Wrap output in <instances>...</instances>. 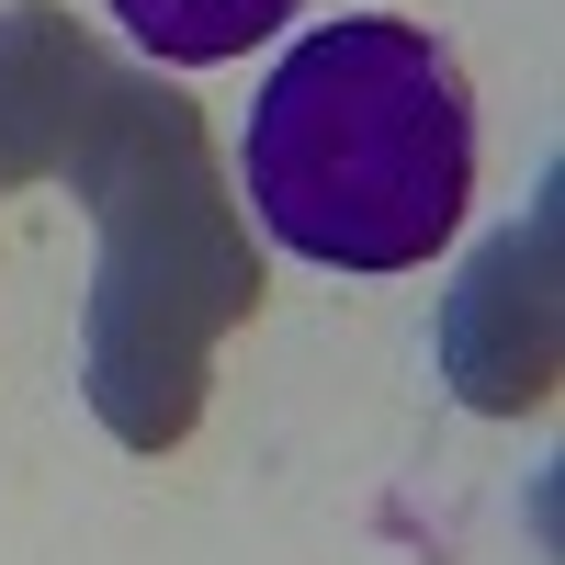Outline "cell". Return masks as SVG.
<instances>
[{"label":"cell","mask_w":565,"mask_h":565,"mask_svg":"<svg viewBox=\"0 0 565 565\" xmlns=\"http://www.w3.org/2000/svg\"><path fill=\"white\" fill-rule=\"evenodd\" d=\"M57 181L103 226V271H90V418L125 452H170L204 418L215 340L260 306V249H249L238 193L215 170L204 103L170 90L159 68L114 57Z\"/></svg>","instance_id":"cell-1"},{"label":"cell","mask_w":565,"mask_h":565,"mask_svg":"<svg viewBox=\"0 0 565 565\" xmlns=\"http://www.w3.org/2000/svg\"><path fill=\"white\" fill-rule=\"evenodd\" d=\"M476 193V103L430 23L351 12L271 68L249 114V204L295 260L418 271Z\"/></svg>","instance_id":"cell-2"},{"label":"cell","mask_w":565,"mask_h":565,"mask_svg":"<svg viewBox=\"0 0 565 565\" xmlns=\"http://www.w3.org/2000/svg\"><path fill=\"white\" fill-rule=\"evenodd\" d=\"M441 362H452L463 407H487V418H521L554 396V181L532 193L521 226H498L463 260L452 306H441Z\"/></svg>","instance_id":"cell-3"},{"label":"cell","mask_w":565,"mask_h":565,"mask_svg":"<svg viewBox=\"0 0 565 565\" xmlns=\"http://www.w3.org/2000/svg\"><path fill=\"white\" fill-rule=\"evenodd\" d=\"M114 79V45L68 23L57 0H12L0 12V193H23V181H57L68 136L90 125Z\"/></svg>","instance_id":"cell-4"},{"label":"cell","mask_w":565,"mask_h":565,"mask_svg":"<svg viewBox=\"0 0 565 565\" xmlns=\"http://www.w3.org/2000/svg\"><path fill=\"white\" fill-rule=\"evenodd\" d=\"M306 0H114V23L148 45L159 68H215V57H249L260 34H282Z\"/></svg>","instance_id":"cell-5"}]
</instances>
